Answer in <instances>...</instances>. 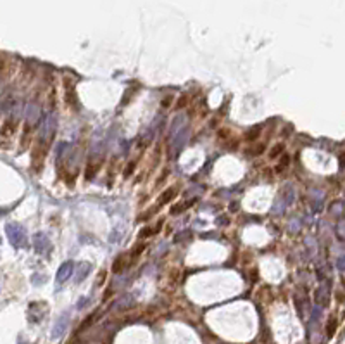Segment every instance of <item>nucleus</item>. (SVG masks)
<instances>
[{"mask_svg": "<svg viewBox=\"0 0 345 344\" xmlns=\"http://www.w3.org/2000/svg\"><path fill=\"white\" fill-rule=\"evenodd\" d=\"M6 234L9 242L18 249H23V247L28 246V236L26 230L23 228L19 223H7L6 225Z\"/></svg>", "mask_w": 345, "mask_h": 344, "instance_id": "f257e3e1", "label": "nucleus"}, {"mask_svg": "<svg viewBox=\"0 0 345 344\" xmlns=\"http://www.w3.org/2000/svg\"><path fill=\"white\" fill-rule=\"evenodd\" d=\"M56 130H57V118H56V114L50 112V114L45 116V120L41 121V125H40V137H38L40 144L49 145V142L52 140L54 135H56Z\"/></svg>", "mask_w": 345, "mask_h": 344, "instance_id": "f03ea898", "label": "nucleus"}, {"mask_svg": "<svg viewBox=\"0 0 345 344\" xmlns=\"http://www.w3.org/2000/svg\"><path fill=\"white\" fill-rule=\"evenodd\" d=\"M187 140H188V130L187 128H183L182 132L176 133V135L171 138V142H172V144H171V150H172V154H175V156H178V154L182 152V149L185 147Z\"/></svg>", "mask_w": 345, "mask_h": 344, "instance_id": "7ed1b4c3", "label": "nucleus"}, {"mask_svg": "<svg viewBox=\"0 0 345 344\" xmlns=\"http://www.w3.org/2000/svg\"><path fill=\"white\" fill-rule=\"evenodd\" d=\"M67 324H69V313H64V315H62V317L56 322V325H54L50 337H52V339H59V337H61V335L66 332Z\"/></svg>", "mask_w": 345, "mask_h": 344, "instance_id": "20e7f679", "label": "nucleus"}, {"mask_svg": "<svg viewBox=\"0 0 345 344\" xmlns=\"http://www.w3.org/2000/svg\"><path fill=\"white\" fill-rule=\"evenodd\" d=\"M73 268H74L73 261L62 263V265L59 266V270H57V282L62 284V282H66V280H69L71 275H73Z\"/></svg>", "mask_w": 345, "mask_h": 344, "instance_id": "39448f33", "label": "nucleus"}, {"mask_svg": "<svg viewBox=\"0 0 345 344\" xmlns=\"http://www.w3.org/2000/svg\"><path fill=\"white\" fill-rule=\"evenodd\" d=\"M35 249H36V253H40V254L49 253V249H50V241L47 239V236H45V234L38 232V234L35 236Z\"/></svg>", "mask_w": 345, "mask_h": 344, "instance_id": "423d86ee", "label": "nucleus"}, {"mask_svg": "<svg viewBox=\"0 0 345 344\" xmlns=\"http://www.w3.org/2000/svg\"><path fill=\"white\" fill-rule=\"evenodd\" d=\"M314 301H316L318 308H321V306H326L330 303V292H328V289L325 285H321V287L316 289V292H314Z\"/></svg>", "mask_w": 345, "mask_h": 344, "instance_id": "0eeeda50", "label": "nucleus"}, {"mask_svg": "<svg viewBox=\"0 0 345 344\" xmlns=\"http://www.w3.org/2000/svg\"><path fill=\"white\" fill-rule=\"evenodd\" d=\"M90 270H92V265L88 261H81L79 263V266H78V275H76V282H83V280L87 279L88 274H90Z\"/></svg>", "mask_w": 345, "mask_h": 344, "instance_id": "6e6552de", "label": "nucleus"}, {"mask_svg": "<svg viewBox=\"0 0 345 344\" xmlns=\"http://www.w3.org/2000/svg\"><path fill=\"white\" fill-rule=\"evenodd\" d=\"M26 120H28V123H36V121H38V107H36L35 104H29L28 106Z\"/></svg>", "mask_w": 345, "mask_h": 344, "instance_id": "1a4fd4ad", "label": "nucleus"}, {"mask_svg": "<svg viewBox=\"0 0 345 344\" xmlns=\"http://www.w3.org/2000/svg\"><path fill=\"white\" fill-rule=\"evenodd\" d=\"M124 266H126V254L117 256L116 261H114V265H112V272H114V274H119V272L123 270Z\"/></svg>", "mask_w": 345, "mask_h": 344, "instance_id": "9d476101", "label": "nucleus"}, {"mask_svg": "<svg viewBox=\"0 0 345 344\" xmlns=\"http://www.w3.org/2000/svg\"><path fill=\"white\" fill-rule=\"evenodd\" d=\"M176 196V190L175 188H167L166 192L161 196V199H159V204H166V203H169V201L172 199V197Z\"/></svg>", "mask_w": 345, "mask_h": 344, "instance_id": "9b49d317", "label": "nucleus"}, {"mask_svg": "<svg viewBox=\"0 0 345 344\" xmlns=\"http://www.w3.org/2000/svg\"><path fill=\"white\" fill-rule=\"evenodd\" d=\"M261 135V128L259 127H254V128H250L249 132H247V135H245V140L247 142H252V140H255Z\"/></svg>", "mask_w": 345, "mask_h": 344, "instance_id": "f8f14e48", "label": "nucleus"}, {"mask_svg": "<svg viewBox=\"0 0 345 344\" xmlns=\"http://www.w3.org/2000/svg\"><path fill=\"white\" fill-rule=\"evenodd\" d=\"M336 236L342 239V241H345V220H340L336 223Z\"/></svg>", "mask_w": 345, "mask_h": 344, "instance_id": "ddd939ff", "label": "nucleus"}, {"mask_svg": "<svg viewBox=\"0 0 345 344\" xmlns=\"http://www.w3.org/2000/svg\"><path fill=\"white\" fill-rule=\"evenodd\" d=\"M336 268H338L340 272H345V256H340V258L336 259Z\"/></svg>", "mask_w": 345, "mask_h": 344, "instance_id": "4468645a", "label": "nucleus"}, {"mask_svg": "<svg viewBox=\"0 0 345 344\" xmlns=\"http://www.w3.org/2000/svg\"><path fill=\"white\" fill-rule=\"evenodd\" d=\"M94 320H95V313L88 315V318H87V320H85V322H83V324H81V330H83V329H87V327L90 325V324H92V322H94Z\"/></svg>", "mask_w": 345, "mask_h": 344, "instance_id": "2eb2a0df", "label": "nucleus"}, {"mask_svg": "<svg viewBox=\"0 0 345 344\" xmlns=\"http://www.w3.org/2000/svg\"><path fill=\"white\" fill-rule=\"evenodd\" d=\"M281 149H283V145H281V144L275 145V147H273V150H271V158H276V156H280V154H281Z\"/></svg>", "mask_w": 345, "mask_h": 344, "instance_id": "dca6fc26", "label": "nucleus"}, {"mask_svg": "<svg viewBox=\"0 0 345 344\" xmlns=\"http://www.w3.org/2000/svg\"><path fill=\"white\" fill-rule=\"evenodd\" d=\"M135 170V161H132V163H128V168H126L124 170V177L128 178L130 175H132V171Z\"/></svg>", "mask_w": 345, "mask_h": 344, "instance_id": "f3484780", "label": "nucleus"}, {"mask_svg": "<svg viewBox=\"0 0 345 344\" xmlns=\"http://www.w3.org/2000/svg\"><path fill=\"white\" fill-rule=\"evenodd\" d=\"M142 237H147V236H152V228H144L142 230V234H140Z\"/></svg>", "mask_w": 345, "mask_h": 344, "instance_id": "a211bd4d", "label": "nucleus"}, {"mask_svg": "<svg viewBox=\"0 0 345 344\" xmlns=\"http://www.w3.org/2000/svg\"><path fill=\"white\" fill-rule=\"evenodd\" d=\"M185 102H187V97H182V99H180V102L178 104H176V107H182V106H185Z\"/></svg>", "mask_w": 345, "mask_h": 344, "instance_id": "6ab92c4d", "label": "nucleus"}]
</instances>
